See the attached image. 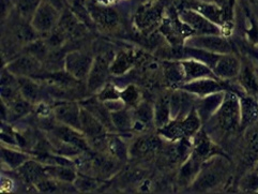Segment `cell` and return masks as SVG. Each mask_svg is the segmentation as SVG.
<instances>
[{"mask_svg":"<svg viewBox=\"0 0 258 194\" xmlns=\"http://www.w3.org/2000/svg\"><path fill=\"white\" fill-rule=\"evenodd\" d=\"M230 175V163L225 155L219 154L206 161L190 187L195 192H208L222 187Z\"/></svg>","mask_w":258,"mask_h":194,"instance_id":"cell-1","label":"cell"},{"mask_svg":"<svg viewBox=\"0 0 258 194\" xmlns=\"http://www.w3.org/2000/svg\"><path fill=\"white\" fill-rule=\"evenodd\" d=\"M205 124H210L213 132L230 136L240 131V101L236 92L225 91L224 99L219 109Z\"/></svg>","mask_w":258,"mask_h":194,"instance_id":"cell-2","label":"cell"},{"mask_svg":"<svg viewBox=\"0 0 258 194\" xmlns=\"http://www.w3.org/2000/svg\"><path fill=\"white\" fill-rule=\"evenodd\" d=\"M164 5L160 0L143 3L134 16V25L141 32L147 33L156 28L164 19Z\"/></svg>","mask_w":258,"mask_h":194,"instance_id":"cell-3","label":"cell"},{"mask_svg":"<svg viewBox=\"0 0 258 194\" xmlns=\"http://www.w3.org/2000/svg\"><path fill=\"white\" fill-rule=\"evenodd\" d=\"M184 45L219 55L234 53L228 37L223 35H193L186 39Z\"/></svg>","mask_w":258,"mask_h":194,"instance_id":"cell-4","label":"cell"},{"mask_svg":"<svg viewBox=\"0 0 258 194\" xmlns=\"http://www.w3.org/2000/svg\"><path fill=\"white\" fill-rule=\"evenodd\" d=\"M60 18H61V12L45 0H42L36 13L32 16L30 24L40 37H46L57 27Z\"/></svg>","mask_w":258,"mask_h":194,"instance_id":"cell-5","label":"cell"},{"mask_svg":"<svg viewBox=\"0 0 258 194\" xmlns=\"http://www.w3.org/2000/svg\"><path fill=\"white\" fill-rule=\"evenodd\" d=\"M177 10L179 18L192 29L194 35H223V29L219 25L212 23L197 11L180 6Z\"/></svg>","mask_w":258,"mask_h":194,"instance_id":"cell-6","label":"cell"},{"mask_svg":"<svg viewBox=\"0 0 258 194\" xmlns=\"http://www.w3.org/2000/svg\"><path fill=\"white\" fill-rule=\"evenodd\" d=\"M114 58L108 54H100L94 58L91 70L86 80L87 89L90 92H99L107 84L110 72V64Z\"/></svg>","mask_w":258,"mask_h":194,"instance_id":"cell-7","label":"cell"},{"mask_svg":"<svg viewBox=\"0 0 258 194\" xmlns=\"http://www.w3.org/2000/svg\"><path fill=\"white\" fill-rule=\"evenodd\" d=\"M93 60L94 58L89 54L81 52V50H73L64 57L66 72L76 81L87 80Z\"/></svg>","mask_w":258,"mask_h":194,"instance_id":"cell-8","label":"cell"},{"mask_svg":"<svg viewBox=\"0 0 258 194\" xmlns=\"http://www.w3.org/2000/svg\"><path fill=\"white\" fill-rule=\"evenodd\" d=\"M86 6H87V9L96 26L104 30H110L119 25V13L113 7L102 5L97 2H86Z\"/></svg>","mask_w":258,"mask_h":194,"instance_id":"cell-9","label":"cell"},{"mask_svg":"<svg viewBox=\"0 0 258 194\" xmlns=\"http://www.w3.org/2000/svg\"><path fill=\"white\" fill-rule=\"evenodd\" d=\"M242 67V60L235 53L222 54L219 56L212 71L222 81H233L238 78Z\"/></svg>","mask_w":258,"mask_h":194,"instance_id":"cell-10","label":"cell"},{"mask_svg":"<svg viewBox=\"0 0 258 194\" xmlns=\"http://www.w3.org/2000/svg\"><path fill=\"white\" fill-rule=\"evenodd\" d=\"M53 136L57 139L59 144L69 145L79 150H88L89 142L83 132L73 126L60 123L53 126Z\"/></svg>","mask_w":258,"mask_h":194,"instance_id":"cell-11","label":"cell"},{"mask_svg":"<svg viewBox=\"0 0 258 194\" xmlns=\"http://www.w3.org/2000/svg\"><path fill=\"white\" fill-rule=\"evenodd\" d=\"M5 67L16 78H30L41 71L42 63L38 58L26 53L9 61Z\"/></svg>","mask_w":258,"mask_h":194,"instance_id":"cell-12","label":"cell"},{"mask_svg":"<svg viewBox=\"0 0 258 194\" xmlns=\"http://www.w3.org/2000/svg\"><path fill=\"white\" fill-rule=\"evenodd\" d=\"M243 133L242 163L247 168H253L258 161V122L248 126Z\"/></svg>","mask_w":258,"mask_h":194,"instance_id":"cell-13","label":"cell"},{"mask_svg":"<svg viewBox=\"0 0 258 194\" xmlns=\"http://www.w3.org/2000/svg\"><path fill=\"white\" fill-rule=\"evenodd\" d=\"M240 101V131H244L248 126L258 122V97L242 94Z\"/></svg>","mask_w":258,"mask_h":194,"instance_id":"cell-14","label":"cell"},{"mask_svg":"<svg viewBox=\"0 0 258 194\" xmlns=\"http://www.w3.org/2000/svg\"><path fill=\"white\" fill-rule=\"evenodd\" d=\"M81 104L63 102L55 106L54 116L59 123L73 126L81 131Z\"/></svg>","mask_w":258,"mask_h":194,"instance_id":"cell-15","label":"cell"},{"mask_svg":"<svg viewBox=\"0 0 258 194\" xmlns=\"http://www.w3.org/2000/svg\"><path fill=\"white\" fill-rule=\"evenodd\" d=\"M57 27L61 30L69 38H77L83 36L87 31L88 27L79 20V18L73 13L71 8H68L61 13V18L57 25Z\"/></svg>","mask_w":258,"mask_h":194,"instance_id":"cell-16","label":"cell"},{"mask_svg":"<svg viewBox=\"0 0 258 194\" xmlns=\"http://www.w3.org/2000/svg\"><path fill=\"white\" fill-rule=\"evenodd\" d=\"M180 61H181L184 72V83L205 78L218 79L209 66L197 60V59L185 58Z\"/></svg>","mask_w":258,"mask_h":194,"instance_id":"cell-17","label":"cell"},{"mask_svg":"<svg viewBox=\"0 0 258 194\" xmlns=\"http://www.w3.org/2000/svg\"><path fill=\"white\" fill-rule=\"evenodd\" d=\"M224 95H225V91L217 92V94H212L203 98H199V100L196 101L195 107L197 109V112H199L204 124L207 122L214 114H216V112L218 111L220 105L223 102Z\"/></svg>","mask_w":258,"mask_h":194,"instance_id":"cell-18","label":"cell"},{"mask_svg":"<svg viewBox=\"0 0 258 194\" xmlns=\"http://www.w3.org/2000/svg\"><path fill=\"white\" fill-rule=\"evenodd\" d=\"M81 105L104 124L108 132L115 130L113 121H111V112L104 102L98 99V97L86 100L81 103Z\"/></svg>","mask_w":258,"mask_h":194,"instance_id":"cell-19","label":"cell"},{"mask_svg":"<svg viewBox=\"0 0 258 194\" xmlns=\"http://www.w3.org/2000/svg\"><path fill=\"white\" fill-rule=\"evenodd\" d=\"M161 141L157 136H143L137 139L128 149V154L135 158L147 157L160 148Z\"/></svg>","mask_w":258,"mask_h":194,"instance_id":"cell-20","label":"cell"},{"mask_svg":"<svg viewBox=\"0 0 258 194\" xmlns=\"http://www.w3.org/2000/svg\"><path fill=\"white\" fill-rule=\"evenodd\" d=\"M17 171L26 182L32 183L33 185H36L39 181L47 177L45 165H43L40 161H36V160L28 159L23 165L17 168Z\"/></svg>","mask_w":258,"mask_h":194,"instance_id":"cell-21","label":"cell"},{"mask_svg":"<svg viewBox=\"0 0 258 194\" xmlns=\"http://www.w3.org/2000/svg\"><path fill=\"white\" fill-rule=\"evenodd\" d=\"M236 81L244 91V94L258 97V75L251 63L242 61L241 70H240Z\"/></svg>","mask_w":258,"mask_h":194,"instance_id":"cell-22","label":"cell"},{"mask_svg":"<svg viewBox=\"0 0 258 194\" xmlns=\"http://www.w3.org/2000/svg\"><path fill=\"white\" fill-rule=\"evenodd\" d=\"M205 162L199 158L194 157L193 155L188 156V158L181 163L180 166L179 174H178V180L179 183L182 185H186L190 187L192 182L195 180V178L199 175L200 171L202 170V166Z\"/></svg>","mask_w":258,"mask_h":194,"instance_id":"cell-23","label":"cell"},{"mask_svg":"<svg viewBox=\"0 0 258 194\" xmlns=\"http://www.w3.org/2000/svg\"><path fill=\"white\" fill-rule=\"evenodd\" d=\"M133 129L144 131L154 125V105L149 102H141L133 111Z\"/></svg>","mask_w":258,"mask_h":194,"instance_id":"cell-24","label":"cell"},{"mask_svg":"<svg viewBox=\"0 0 258 194\" xmlns=\"http://www.w3.org/2000/svg\"><path fill=\"white\" fill-rule=\"evenodd\" d=\"M163 71L168 84H171L175 88L184 83V72L181 61L175 59H167L163 62Z\"/></svg>","mask_w":258,"mask_h":194,"instance_id":"cell-25","label":"cell"},{"mask_svg":"<svg viewBox=\"0 0 258 194\" xmlns=\"http://www.w3.org/2000/svg\"><path fill=\"white\" fill-rule=\"evenodd\" d=\"M171 120L170 95L160 97L154 103V125L161 129Z\"/></svg>","mask_w":258,"mask_h":194,"instance_id":"cell-26","label":"cell"},{"mask_svg":"<svg viewBox=\"0 0 258 194\" xmlns=\"http://www.w3.org/2000/svg\"><path fill=\"white\" fill-rule=\"evenodd\" d=\"M45 168L48 177H51V178L62 182L74 183L77 176H79V174L75 171V168L70 165L48 164L45 165Z\"/></svg>","mask_w":258,"mask_h":194,"instance_id":"cell-27","label":"cell"},{"mask_svg":"<svg viewBox=\"0 0 258 194\" xmlns=\"http://www.w3.org/2000/svg\"><path fill=\"white\" fill-rule=\"evenodd\" d=\"M111 121H113L114 128L118 132H126L133 129L134 118L133 113L127 111L126 107L117 111L111 112Z\"/></svg>","mask_w":258,"mask_h":194,"instance_id":"cell-28","label":"cell"},{"mask_svg":"<svg viewBox=\"0 0 258 194\" xmlns=\"http://www.w3.org/2000/svg\"><path fill=\"white\" fill-rule=\"evenodd\" d=\"M2 159L3 163L7 165L11 170H17L21 165H23L27 160L29 156L27 154L23 153V151H17L11 148H8L3 146L2 148Z\"/></svg>","mask_w":258,"mask_h":194,"instance_id":"cell-29","label":"cell"},{"mask_svg":"<svg viewBox=\"0 0 258 194\" xmlns=\"http://www.w3.org/2000/svg\"><path fill=\"white\" fill-rule=\"evenodd\" d=\"M6 105L9 119H10V117L13 118V119H20L21 117L27 115L31 109V103L22 95L19 98H16L14 101H12L11 103Z\"/></svg>","mask_w":258,"mask_h":194,"instance_id":"cell-30","label":"cell"},{"mask_svg":"<svg viewBox=\"0 0 258 194\" xmlns=\"http://www.w3.org/2000/svg\"><path fill=\"white\" fill-rule=\"evenodd\" d=\"M19 79V88L21 95L28 100L30 103L36 102L40 96V88L36 82H33L30 78H17Z\"/></svg>","mask_w":258,"mask_h":194,"instance_id":"cell-31","label":"cell"},{"mask_svg":"<svg viewBox=\"0 0 258 194\" xmlns=\"http://www.w3.org/2000/svg\"><path fill=\"white\" fill-rule=\"evenodd\" d=\"M15 12L22 19L26 21H31L33 14L36 13L42 0H14Z\"/></svg>","mask_w":258,"mask_h":194,"instance_id":"cell-32","label":"cell"},{"mask_svg":"<svg viewBox=\"0 0 258 194\" xmlns=\"http://www.w3.org/2000/svg\"><path fill=\"white\" fill-rule=\"evenodd\" d=\"M238 187L240 191L245 193H258V172L254 167L245 171Z\"/></svg>","mask_w":258,"mask_h":194,"instance_id":"cell-33","label":"cell"},{"mask_svg":"<svg viewBox=\"0 0 258 194\" xmlns=\"http://www.w3.org/2000/svg\"><path fill=\"white\" fill-rule=\"evenodd\" d=\"M134 58L127 53H119L111 61L110 72L115 75H122L133 64Z\"/></svg>","mask_w":258,"mask_h":194,"instance_id":"cell-34","label":"cell"},{"mask_svg":"<svg viewBox=\"0 0 258 194\" xmlns=\"http://www.w3.org/2000/svg\"><path fill=\"white\" fill-rule=\"evenodd\" d=\"M68 182H62L56 180L51 177H45L44 179H42L41 181H39L34 187H36L39 192L42 193H61V192H66L64 185H67Z\"/></svg>","mask_w":258,"mask_h":194,"instance_id":"cell-35","label":"cell"},{"mask_svg":"<svg viewBox=\"0 0 258 194\" xmlns=\"http://www.w3.org/2000/svg\"><path fill=\"white\" fill-rule=\"evenodd\" d=\"M120 99L124 103L125 107L135 108L141 101V92L134 85H128L123 90L120 91Z\"/></svg>","mask_w":258,"mask_h":194,"instance_id":"cell-36","label":"cell"},{"mask_svg":"<svg viewBox=\"0 0 258 194\" xmlns=\"http://www.w3.org/2000/svg\"><path fill=\"white\" fill-rule=\"evenodd\" d=\"M106 147L109 150V153L119 160L126 159L127 155H130L124 143L117 137H107Z\"/></svg>","mask_w":258,"mask_h":194,"instance_id":"cell-37","label":"cell"},{"mask_svg":"<svg viewBox=\"0 0 258 194\" xmlns=\"http://www.w3.org/2000/svg\"><path fill=\"white\" fill-rule=\"evenodd\" d=\"M26 48H27L26 53L38 58L40 61L42 59L47 58V54L49 50V47L47 46L46 42L44 40H40V39H37L36 41H33L31 43L26 45Z\"/></svg>","mask_w":258,"mask_h":194,"instance_id":"cell-38","label":"cell"},{"mask_svg":"<svg viewBox=\"0 0 258 194\" xmlns=\"http://www.w3.org/2000/svg\"><path fill=\"white\" fill-rule=\"evenodd\" d=\"M97 97H98L99 100L102 101V102L115 101V100L120 99V91L114 85L106 84V85L99 91V94L97 95Z\"/></svg>","mask_w":258,"mask_h":194,"instance_id":"cell-39","label":"cell"},{"mask_svg":"<svg viewBox=\"0 0 258 194\" xmlns=\"http://www.w3.org/2000/svg\"><path fill=\"white\" fill-rule=\"evenodd\" d=\"M75 187L81 191H90L94 188L98 187L99 181L97 179H93L91 177L79 175L74 182Z\"/></svg>","mask_w":258,"mask_h":194,"instance_id":"cell-40","label":"cell"},{"mask_svg":"<svg viewBox=\"0 0 258 194\" xmlns=\"http://www.w3.org/2000/svg\"><path fill=\"white\" fill-rule=\"evenodd\" d=\"M13 11H15V3L14 0H2V21L5 23Z\"/></svg>","mask_w":258,"mask_h":194,"instance_id":"cell-41","label":"cell"},{"mask_svg":"<svg viewBox=\"0 0 258 194\" xmlns=\"http://www.w3.org/2000/svg\"><path fill=\"white\" fill-rule=\"evenodd\" d=\"M45 2H47L51 6H54L57 10L62 13L68 8L71 7L72 0H45Z\"/></svg>","mask_w":258,"mask_h":194,"instance_id":"cell-42","label":"cell"},{"mask_svg":"<svg viewBox=\"0 0 258 194\" xmlns=\"http://www.w3.org/2000/svg\"><path fill=\"white\" fill-rule=\"evenodd\" d=\"M248 10L251 11L254 19L258 22V0H246Z\"/></svg>","mask_w":258,"mask_h":194,"instance_id":"cell-43","label":"cell"},{"mask_svg":"<svg viewBox=\"0 0 258 194\" xmlns=\"http://www.w3.org/2000/svg\"><path fill=\"white\" fill-rule=\"evenodd\" d=\"M200 2H207V3H214L223 8H227L231 6H236L237 0H200Z\"/></svg>","mask_w":258,"mask_h":194,"instance_id":"cell-44","label":"cell"},{"mask_svg":"<svg viewBox=\"0 0 258 194\" xmlns=\"http://www.w3.org/2000/svg\"><path fill=\"white\" fill-rule=\"evenodd\" d=\"M239 2H240V3H243L244 5H247V2H246V0H239Z\"/></svg>","mask_w":258,"mask_h":194,"instance_id":"cell-45","label":"cell"},{"mask_svg":"<svg viewBox=\"0 0 258 194\" xmlns=\"http://www.w3.org/2000/svg\"><path fill=\"white\" fill-rule=\"evenodd\" d=\"M143 3H148V2H154V0H142Z\"/></svg>","mask_w":258,"mask_h":194,"instance_id":"cell-46","label":"cell"}]
</instances>
